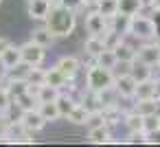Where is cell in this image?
<instances>
[{"mask_svg":"<svg viewBox=\"0 0 160 147\" xmlns=\"http://www.w3.org/2000/svg\"><path fill=\"white\" fill-rule=\"evenodd\" d=\"M68 79H75L77 77V73H79V68H81V64H79V59L77 57H70V55H66V57H62L57 64H55Z\"/></svg>","mask_w":160,"mask_h":147,"instance_id":"8fae6325","label":"cell"},{"mask_svg":"<svg viewBox=\"0 0 160 147\" xmlns=\"http://www.w3.org/2000/svg\"><path fill=\"white\" fill-rule=\"evenodd\" d=\"M140 9H142L140 0H118V16L132 18V16L140 13Z\"/></svg>","mask_w":160,"mask_h":147,"instance_id":"ffe728a7","label":"cell"},{"mask_svg":"<svg viewBox=\"0 0 160 147\" xmlns=\"http://www.w3.org/2000/svg\"><path fill=\"white\" fill-rule=\"evenodd\" d=\"M158 94V86L153 79H142L136 86V99H153Z\"/></svg>","mask_w":160,"mask_h":147,"instance_id":"9a60e30c","label":"cell"},{"mask_svg":"<svg viewBox=\"0 0 160 147\" xmlns=\"http://www.w3.org/2000/svg\"><path fill=\"white\" fill-rule=\"evenodd\" d=\"M11 103H13V97H11V92L7 90V86H2V88H0V114H2V112H9Z\"/></svg>","mask_w":160,"mask_h":147,"instance_id":"4dcf8cb0","label":"cell"},{"mask_svg":"<svg viewBox=\"0 0 160 147\" xmlns=\"http://www.w3.org/2000/svg\"><path fill=\"white\" fill-rule=\"evenodd\" d=\"M140 3H142V7H151L153 9V0H140Z\"/></svg>","mask_w":160,"mask_h":147,"instance_id":"8d00e7d4","label":"cell"},{"mask_svg":"<svg viewBox=\"0 0 160 147\" xmlns=\"http://www.w3.org/2000/svg\"><path fill=\"white\" fill-rule=\"evenodd\" d=\"M51 3H53V5H59V3H62V0H51Z\"/></svg>","mask_w":160,"mask_h":147,"instance_id":"ab89813d","label":"cell"},{"mask_svg":"<svg viewBox=\"0 0 160 147\" xmlns=\"http://www.w3.org/2000/svg\"><path fill=\"white\" fill-rule=\"evenodd\" d=\"M88 116H90V110L83 105V103H77L72 108V112L68 114V121L75 123V125H86L88 123Z\"/></svg>","mask_w":160,"mask_h":147,"instance_id":"7402d4cb","label":"cell"},{"mask_svg":"<svg viewBox=\"0 0 160 147\" xmlns=\"http://www.w3.org/2000/svg\"><path fill=\"white\" fill-rule=\"evenodd\" d=\"M59 94H62V90H59V88H53V86H48V84H42L40 90H38L40 103H44V101H57Z\"/></svg>","mask_w":160,"mask_h":147,"instance_id":"d4e9b609","label":"cell"},{"mask_svg":"<svg viewBox=\"0 0 160 147\" xmlns=\"http://www.w3.org/2000/svg\"><path fill=\"white\" fill-rule=\"evenodd\" d=\"M151 79L153 81H160V64H153L151 66Z\"/></svg>","mask_w":160,"mask_h":147,"instance_id":"e575fe53","label":"cell"},{"mask_svg":"<svg viewBox=\"0 0 160 147\" xmlns=\"http://www.w3.org/2000/svg\"><path fill=\"white\" fill-rule=\"evenodd\" d=\"M0 3H2V0H0Z\"/></svg>","mask_w":160,"mask_h":147,"instance_id":"b9f144b4","label":"cell"},{"mask_svg":"<svg viewBox=\"0 0 160 147\" xmlns=\"http://www.w3.org/2000/svg\"><path fill=\"white\" fill-rule=\"evenodd\" d=\"M55 38H57V35H55L48 27H40V29H35V31H33V35H31V40H33V42H38V44H40V46H44V48H48V46L55 42Z\"/></svg>","mask_w":160,"mask_h":147,"instance_id":"e0dca14e","label":"cell"},{"mask_svg":"<svg viewBox=\"0 0 160 147\" xmlns=\"http://www.w3.org/2000/svg\"><path fill=\"white\" fill-rule=\"evenodd\" d=\"M46 79V70H42L40 66H31L29 75H27V84L29 86H42Z\"/></svg>","mask_w":160,"mask_h":147,"instance_id":"f1b7e54d","label":"cell"},{"mask_svg":"<svg viewBox=\"0 0 160 147\" xmlns=\"http://www.w3.org/2000/svg\"><path fill=\"white\" fill-rule=\"evenodd\" d=\"M88 140H90V143H97V145L112 143L110 127H108L105 123H103V125H94V127H90V132H88Z\"/></svg>","mask_w":160,"mask_h":147,"instance_id":"7c38bea8","label":"cell"},{"mask_svg":"<svg viewBox=\"0 0 160 147\" xmlns=\"http://www.w3.org/2000/svg\"><path fill=\"white\" fill-rule=\"evenodd\" d=\"M86 29L90 35H103L108 31V24H105V16L101 11H92L86 16Z\"/></svg>","mask_w":160,"mask_h":147,"instance_id":"ba28073f","label":"cell"},{"mask_svg":"<svg viewBox=\"0 0 160 147\" xmlns=\"http://www.w3.org/2000/svg\"><path fill=\"white\" fill-rule=\"evenodd\" d=\"M59 5H62V7H66V9H70V11H79L86 3H83V0H62Z\"/></svg>","mask_w":160,"mask_h":147,"instance_id":"d6a6232c","label":"cell"},{"mask_svg":"<svg viewBox=\"0 0 160 147\" xmlns=\"http://www.w3.org/2000/svg\"><path fill=\"white\" fill-rule=\"evenodd\" d=\"M114 53H116V59L118 62H136V57H138V46H132L129 42H121L116 48H112Z\"/></svg>","mask_w":160,"mask_h":147,"instance_id":"4fadbf2b","label":"cell"},{"mask_svg":"<svg viewBox=\"0 0 160 147\" xmlns=\"http://www.w3.org/2000/svg\"><path fill=\"white\" fill-rule=\"evenodd\" d=\"M20 123H22L29 132H40V129H44V125H46L48 121L44 119V114L40 112V108H35V110L22 112V114H20Z\"/></svg>","mask_w":160,"mask_h":147,"instance_id":"8992f818","label":"cell"},{"mask_svg":"<svg viewBox=\"0 0 160 147\" xmlns=\"http://www.w3.org/2000/svg\"><path fill=\"white\" fill-rule=\"evenodd\" d=\"M38 108H40V112L44 114L46 121H57V119H62V112H59V108H57V101H44V103H40Z\"/></svg>","mask_w":160,"mask_h":147,"instance_id":"603a6c76","label":"cell"},{"mask_svg":"<svg viewBox=\"0 0 160 147\" xmlns=\"http://www.w3.org/2000/svg\"><path fill=\"white\" fill-rule=\"evenodd\" d=\"M94 59H97V64H99V66H103V68H110V70H114V66H116V62H118V59H116V53H114L112 48H105V51H101V53H99Z\"/></svg>","mask_w":160,"mask_h":147,"instance_id":"cb8c5ba5","label":"cell"},{"mask_svg":"<svg viewBox=\"0 0 160 147\" xmlns=\"http://www.w3.org/2000/svg\"><path fill=\"white\" fill-rule=\"evenodd\" d=\"M160 127V114H147L145 116V132H151V129H158Z\"/></svg>","mask_w":160,"mask_h":147,"instance_id":"1f68e13d","label":"cell"},{"mask_svg":"<svg viewBox=\"0 0 160 147\" xmlns=\"http://www.w3.org/2000/svg\"><path fill=\"white\" fill-rule=\"evenodd\" d=\"M134 110L140 112L142 116H147V114H156V97H153V99H138L136 105H134Z\"/></svg>","mask_w":160,"mask_h":147,"instance_id":"f546056e","label":"cell"},{"mask_svg":"<svg viewBox=\"0 0 160 147\" xmlns=\"http://www.w3.org/2000/svg\"><path fill=\"white\" fill-rule=\"evenodd\" d=\"M108 46H105V42H103V35H90L88 40H86V44H83V51L90 55V57H97L101 51H105Z\"/></svg>","mask_w":160,"mask_h":147,"instance_id":"ac0fdd59","label":"cell"},{"mask_svg":"<svg viewBox=\"0 0 160 147\" xmlns=\"http://www.w3.org/2000/svg\"><path fill=\"white\" fill-rule=\"evenodd\" d=\"M156 112H158V114H160V94H158V97H156Z\"/></svg>","mask_w":160,"mask_h":147,"instance_id":"74e56055","label":"cell"},{"mask_svg":"<svg viewBox=\"0 0 160 147\" xmlns=\"http://www.w3.org/2000/svg\"><path fill=\"white\" fill-rule=\"evenodd\" d=\"M123 123H125V127L129 129V132H140V129H145V116L140 114V112H127L125 114V119H123Z\"/></svg>","mask_w":160,"mask_h":147,"instance_id":"44dd1931","label":"cell"},{"mask_svg":"<svg viewBox=\"0 0 160 147\" xmlns=\"http://www.w3.org/2000/svg\"><path fill=\"white\" fill-rule=\"evenodd\" d=\"M29 70H31V64H27V62L22 59L20 64H16V66H11V68H7V70H5V79H7V81H18V79H27Z\"/></svg>","mask_w":160,"mask_h":147,"instance_id":"5bb4252c","label":"cell"},{"mask_svg":"<svg viewBox=\"0 0 160 147\" xmlns=\"http://www.w3.org/2000/svg\"><path fill=\"white\" fill-rule=\"evenodd\" d=\"M20 62H22V51H20V46L9 44L2 53H0V66H2L5 70L11 68V66H16V64H20Z\"/></svg>","mask_w":160,"mask_h":147,"instance_id":"30bf717a","label":"cell"},{"mask_svg":"<svg viewBox=\"0 0 160 147\" xmlns=\"http://www.w3.org/2000/svg\"><path fill=\"white\" fill-rule=\"evenodd\" d=\"M13 103H16V108H20L22 112H27V110H35V108L40 105V99L27 90V92H22L20 97H16V99H13Z\"/></svg>","mask_w":160,"mask_h":147,"instance_id":"d6986e66","label":"cell"},{"mask_svg":"<svg viewBox=\"0 0 160 147\" xmlns=\"http://www.w3.org/2000/svg\"><path fill=\"white\" fill-rule=\"evenodd\" d=\"M83 3H86V5H88V3H90V0H83Z\"/></svg>","mask_w":160,"mask_h":147,"instance_id":"60d3db41","label":"cell"},{"mask_svg":"<svg viewBox=\"0 0 160 147\" xmlns=\"http://www.w3.org/2000/svg\"><path fill=\"white\" fill-rule=\"evenodd\" d=\"M153 9H156V11H160V0H153Z\"/></svg>","mask_w":160,"mask_h":147,"instance_id":"f35d334b","label":"cell"},{"mask_svg":"<svg viewBox=\"0 0 160 147\" xmlns=\"http://www.w3.org/2000/svg\"><path fill=\"white\" fill-rule=\"evenodd\" d=\"M20 51H22V59H24L27 64H31V66H42V64H44L46 51H44V46H40L38 42L31 40V42L22 44Z\"/></svg>","mask_w":160,"mask_h":147,"instance_id":"277c9868","label":"cell"},{"mask_svg":"<svg viewBox=\"0 0 160 147\" xmlns=\"http://www.w3.org/2000/svg\"><path fill=\"white\" fill-rule=\"evenodd\" d=\"M114 79H116L114 73H112L110 68L99 66V64L90 66L88 73H86V84H88V90H92V92H99V90H103V88L114 86Z\"/></svg>","mask_w":160,"mask_h":147,"instance_id":"3957f363","label":"cell"},{"mask_svg":"<svg viewBox=\"0 0 160 147\" xmlns=\"http://www.w3.org/2000/svg\"><path fill=\"white\" fill-rule=\"evenodd\" d=\"M97 97H99L101 108H108V105H118V99H121V94H118L116 86H110V88L99 90V92H97Z\"/></svg>","mask_w":160,"mask_h":147,"instance_id":"2e32d148","label":"cell"},{"mask_svg":"<svg viewBox=\"0 0 160 147\" xmlns=\"http://www.w3.org/2000/svg\"><path fill=\"white\" fill-rule=\"evenodd\" d=\"M114 86H116V90H118V94H121L123 99H132V97H136L138 79H136L132 73H125V75H118V77L114 79Z\"/></svg>","mask_w":160,"mask_h":147,"instance_id":"5b68a950","label":"cell"},{"mask_svg":"<svg viewBox=\"0 0 160 147\" xmlns=\"http://www.w3.org/2000/svg\"><path fill=\"white\" fill-rule=\"evenodd\" d=\"M138 62L147 64V66H153V64H160V44H153V42H147L138 48Z\"/></svg>","mask_w":160,"mask_h":147,"instance_id":"52a82bcc","label":"cell"},{"mask_svg":"<svg viewBox=\"0 0 160 147\" xmlns=\"http://www.w3.org/2000/svg\"><path fill=\"white\" fill-rule=\"evenodd\" d=\"M147 143H149V145H160V127L147 132Z\"/></svg>","mask_w":160,"mask_h":147,"instance_id":"836d02e7","label":"cell"},{"mask_svg":"<svg viewBox=\"0 0 160 147\" xmlns=\"http://www.w3.org/2000/svg\"><path fill=\"white\" fill-rule=\"evenodd\" d=\"M51 7H53L51 0H29V18L46 20V16L51 13Z\"/></svg>","mask_w":160,"mask_h":147,"instance_id":"9c48e42d","label":"cell"},{"mask_svg":"<svg viewBox=\"0 0 160 147\" xmlns=\"http://www.w3.org/2000/svg\"><path fill=\"white\" fill-rule=\"evenodd\" d=\"M46 27L57 35V38H68L75 27H77V20H75V11L62 7V5H53L51 7V13L46 16Z\"/></svg>","mask_w":160,"mask_h":147,"instance_id":"6da1fadb","label":"cell"},{"mask_svg":"<svg viewBox=\"0 0 160 147\" xmlns=\"http://www.w3.org/2000/svg\"><path fill=\"white\" fill-rule=\"evenodd\" d=\"M156 33H158V27H156V22L151 20V18H147V16H132L129 20H127V35H132V38H136V40H142V42H149V40H153L156 38Z\"/></svg>","mask_w":160,"mask_h":147,"instance_id":"7a4b0ae2","label":"cell"},{"mask_svg":"<svg viewBox=\"0 0 160 147\" xmlns=\"http://www.w3.org/2000/svg\"><path fill=\"white\" fill-rule=\"evenodd\" d=\"M7 46H9V42H7L5 38H0V53H2V51H5Z\"/></svg>","mask_w":160,"mask_h":147,"instance_id":"d590c367","label":"cell"},{"mask_svg":"<svg viewBox=\"0 0 160 147\" xmlns=\"http://www.w3.org/2000/svg\"><path fill=\"white\" fill-rule=\"evenodd\" d=\"M77 105V101L70 97V94H59L57 97V108H59V112H62V116H66L68 119V114L72 112V108Z\"/></svg>","mask_w":160,"mask_h":147,"instance_id":"4316f807","label":"cell"},{"mask_svg":"<svg viewBox=\"0 0 160 147\" xmlns=\"http://www.w3.org/2000/svg\"><path fill=\"white\" fill-rule=\"evenodd\" d=\"M101 112H103V121H105L108 127H112V125H116V123L121 121V110H118V105L101 108Z\"/></svg>","mask_w":160,"mask_h":147,"instance_id":"484cf974","label":"cell"},{"mask_svg":"<svg viewBox=\"0 0 160 147\" xmlns=\"http://www.w3.org/2000/svg\"><path fill=\"white\" fill-rule=\"evenodd\" d=\"M97 11H101L103 16H116L118 0H97Z\"/></svg>","mask_w":160,"mask_h":147,"instance_id":"83f0119b","label":"cell"}]
</instances>
